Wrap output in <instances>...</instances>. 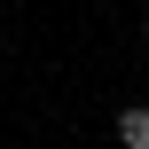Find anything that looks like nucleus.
Masks as SVG:
<instances>
[{
	"mask_svg": "<svg viewBox=\"0 0 149 149\" xmlns=\"http://www.w3.org/2000/svg\"><path fill=\"white\" fill-rule=\"evenodd\" d=\"M110 134H118V149H149V102H126L110 118Z\"/></svg>",
	"mask_w": 149,
	"mask_h": 149,
	"instance_id": "nucleus-1",
	"label": "nucleus"
},
{
	"mask_svg": "<svg viewBox=\"0 0 149 149\" xmlns=\"http://www.w3.org/2000/svg\"><path fill=\"white\" fill-rule=\"evenodd\" d=\"M141 39H149V24H141Z\"/></svg>",
	"mask_w": 149,
	"mask_h": 149,
	"instance_id": "nucleus-2",
	"label": "nucleus"
}]
</instances>
